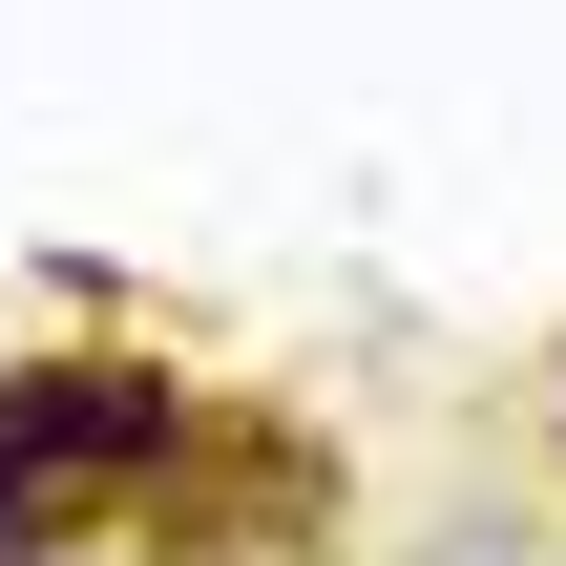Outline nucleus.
Returning a JSON list of instances; mask_svg holds the SVG:
<instances>
[{"instance_id": "f03ea898", "label": "nucleus", "mask_w": 566, "mask_h": 566, "mask_svg": "<svg viewBox=\"0 0 566 566\" xmlns=\"http://www.w3.org/2000/svg\"><path fill=\"white\" fill-rule=\"evenodd\" d=\"M147 525H168V566H294L315 525H336V441H315V420H252V399H210Z\"/></svg>"}, {"instance_id": "f257e3e1", "label": "nucleus", "mask_w": 566, "mask_h": 566, "mask_svg": "<svg viewBox=\"0 0 566 566\" xmlns=\"http://www.w3.org/2000/svg\"><path fill=\"white\" fill-rule=\"evenodd\" d=\"M189 378L168 357H21L0 378V566H84L126 504H168V462H189Z\"/></svg>"}, {"instance_id": "7ed1b4c3", "label": "nucleus", "mask_w": 566, "mask_h": 566, "mask_svg": "<svg viewBox=\"0 0 566 566\" xmlns=\"http://www.w3.org/2000/svg\"><path fill=\"white\" fill-rule=\"evenodd\" d=\"M420 566H546V546H525V525H441Z\"/></svg>"}]
</instances>
